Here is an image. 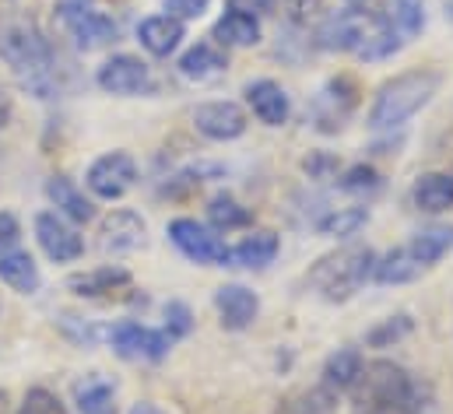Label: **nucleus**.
<instances>
[{"instance_id":"58836bf2","label":"nucleus","mask_w":453,"mask_h":414,"mask_svg":"<svg viewBox=\"0 0 453 414\" xmlns=\"http://www.w3.org/2000/svg\"><path fill=\"white\" fill-rule=\"evenodd\" d=\"M274 4H278V0H274ZM281 4H285V7L292 11V14H299V11H306V7L313 4V0H281Z\"/></svg>"},{"instance_id":"6ab92c4d","label":"nucleus","mask_w":453,"mask_h":414,"mask_svg":"<svg viewBox=\"0 0 453 414\" xmlns=\"http://www.w3.org/2000/svg\"><path fill=\"white\" fill-rule=\"evenodd\" d=\"M78 414H116V383L103 372H88L74 383Z\"/></svg>"},{"instance_id":"c9c22d12","label":"nucleus","mask_w":453,"mask_h":414,"mask_svg":"<svg viewBox=\"0 0 453 414\" xmlns=\"http://www.w3.org/2000/svg\"><path fill=\"white\" fill-rule=\"evenodd\" d=\"M18 239H21V225H18V218H14L11 211H0V253L14 249Z\"/></svg>"},{"instance_id":"a878e982","label":"nucleus","mask_w":453,"mask_h":414,"mask_svg":"<svg viewBox=\"0 0 453 414\" xmlns=\"http://www.w3.org/2000/svg\"><path fill=\"white\" fill-rule=\"evenodd\" d=\"M358 369H362V355L355 348H338L324 365V390L327 394H344L355 383Z\"/></svg>"},{"instance_id":"4c0bfd02","label":"nucleus","mask_w":453,"mask_h":414,"mask_svg":"<svg viewBox=\"0 0 453 414\" xmlns=\"http://www.w3.org/2000/svg\"><path fill=\"white\" fill-rule=\"evenodd\" d=\"M127 414H165V411H162L158 404H151V401H141V404H134Z\"/></svg>"},{"instance_id":"ea45409f","label":"nucleus","mask_w":453,"mask_h":414,"mask_svg":"<svg viewBox=\"0 0 453 414\" xmlns=\"http://www.w3.org/2000/svg\"><path fill=\"white\" fill-rule=\"evenodd\" d=\"M7 116H11V103H7V96L0 92V126L7 123Z\"/></svg>"},{"instance_id":"9d476101","label":"nucleus","mask_w":453,"mask_h":414,"mask_svg":"<svg viewBox=\"0 0 453 414\" xmlns=\"http://www.w3.org/2000/svg\"><path fill=\"white\" fill-rule=\"evenodd\" d=\"M96 81H99V88L110 92V96H141V92L151 88V71H148L144 60H137V57H130V53H116V57H110V60L99 67Z\"/></svg>"},{"instance_id":"4468645a","label":"nucleus","mask_w":453,"mask_h":414,"mask_svg":"<svg viewBox=\"0 0 453 414\" xmlns=\"http://www.w3.org/2000/svg\"><path fill=\"white\" fill-rule=\"evenodd\" d=\"M137 39L151 57H173L180 50V42L187 39V28L173 14H151L137 25Z\"/></svg>"},{"instance_id":"b1692460","label":"nucleus","mask_w":453,"mask_h":414,"mask_svg":"<svg viewBox=\"0 0 453 414\" xmlns=\"http://www.w3.org/2000/svg\"><path fill=\"white\" fill-rule=\"evenodd\" d=\"M215 42L219 46H253L260 42V21L257 14H246V11H232L215 21Z\"/></svg>"},{"instance_id":"79ce46f5","label":"nucleus","mask_w":453,"mask_h":414,"mask_svg":"<svg viewBox=\"0 0 453 414\" xmlns=\"http://www.w3.org/2000/svg\"><path fill=\"white\" fill-rule=\"evenodd\" d=\"M0 411H4V394H0Z\"/></svg>"},{"instance_id":"cd10ccee","label":"nucleus","mask_w":453,"mask_h":414,"mask_svg":"<svg viewBox=\"0 0 453 414\" xmlns=\"http://www.w3.org/2000/svg\"><path fill=\"white\" fill-rule=\"evenodd\" d=\"M390 21V28L401 35V39H411L422 32L426 25V11H422V0H390V11L383 14Z\"/></svg>"},{"instance_id":"ddd939ff","label":"nucleus","mask_w":453,"mask_h":414,"mask_svg":"<svg viewBox=\"0 0 453 414\" xmlns=\"http://www.w3.org/2000/svg\"><path fill=\"white\" fill-rule=\"evenodd\" d=\"M194 126L211 141H235L246 134V112L235 103H204L194 109Z\"/></svg>"},{"instance_id":"bb28decb","label":"nucleus","mask_w":453,"mask_h":414,"mask_svg":"<svg viewBox=\"0 0 453 414\" xmlns=\"http://www.w3.org/2000/svg\"><path fill=\"white\" fill-rule=\"evenodd\" d=\"M408 249L415 253V260H418L422 267H433L436 260H443V257L453 249V228L450 225L426 228V232H418V235L408 242Z\"/></svg>"},{"instance_id":"20e7f679","label":"nucleus","mask_w":453,"mask_h":414,"mask_svg":"<svg viewBox=\"0 0 453 414\" xmlns=\"http://www.w3.org/2000/svg\"><path fill=\"white\" fill-rule=\"evenodd\" d=\"M440 92V74L436 71H404L390 81H383L369 105V126L372 130H397L404 126L418 109L433 103Z\"/></svg>"},{"instance_id":"4be33fe9","label":"nucleus","mask_w":453,"mask_h":414,"mask_svg":"<svg viewBox=\"0 0 453 414\" xmlns=\"http://www.w3.org/2000/svg\"><path fill=\"white\" fill-rule=\"evenodd\" d=\"M0 281H4L11 292H21V295L39 292V285H42L35 260H32L28 253H21V249L0 253Z\"/></svg>"},{"instance_id":"393cba45","label":"nucleus","mask_w":453,"mask_h":414,"mask_svg":"<svg viewBox=\"0 0 453 414\" xmlns=\"http://www.w3.org/2000/svg\"><path fill=\"white\" fill-rule=\"evenodd\" d=\"M127 285H130V274L123 267H99V271H88V274H74L67 281V288L74 295H85V299L113 295L116 288H127Z\"/></svg>"},{"instance_id":"412c9836","label":"nucleus","mask_w":453,"mask_h":414,"mask_svg":"<svg viewBox=\"0 0 453 414\" xmlns=\"http://www.w3.org/2000/svg\"><path fill=\"white\" fill-rule=\"evenodd\" d=\"M411 201L426 214H440L453 207V172H426L411 187Z\"/></svg>"},{"instance_id":"473e14b6","label":"nucleus","mask_w":453,"mask_h":414,"mask_svg":"<svg viewBox=\"0 0 453 414\" xmlns=\"http://www.w3.org/2000/svg\"><path fill=\"white\" fill-rule=\"evenodd\" d=\"M18 414H67V411H64V404H60L50 390L35 387V390L25 394V404H21V411Z\"/></svg>"},{"instance_id":"a211bd4d","label":"nucleus","mask_w":453,"mask_h":414,"mask_svg":"<svg viewBox=\"0 0 453 414\" xmlns=\"http://www.w3.org/2000/svg\"><path fill=\"white\" fill-rule=\"evenodd\" d=\"M226 67H228L226 53H222L215 42H197V46H190V50L180 57V74H183L187 81H197V85L222 78Z\"/></svg>"},{"instance_id":"c756f323","label":"nucleus","mask_w":453,"mask_h":414,"mask_svg":"<svg viewBox=\"0 0 453 414\" xmlns=\"http://www.w3.org/2000/svg\"><path fill=\"white\" fill-rule=\"evenodd\" d=\"M208 218H211V225L222 228V232H228V228H242V225L253 221V214L239 204V201H232V197H215V201L208 204Z\"/></svg>"},{"instance_id":"f03ea898","label":"nucleus","mask_w":453,"mask_h":414,"mask_svg":"<svg viewBox=\"0 0 453 414\" xmlns=\"http://www.w3.org/2000/svg\"><path fill=\"white\" fill-rule=\"evenodd\" d=\"M320 46L341 50V53H358L362 60H383L401 50V35L390 28V21L383 14L348 7L324 21Z\"/></svg>"},{"instance_id":"2f4dec72","label":"nucleus","mask_w":453,"mask_h":414,"mask_svg":"<svg viewBox=\"0 0 453 414\" xmlns=\"http://www.w3.org/2000/svg\"><path fill=\"white\" fill-rule=\"evenodd\" d=\"M411 330V316H390V319H383L380 326H372L369 330V344L372 348H387V344H394V341H401L404 334Z\"/></svg>"},{"instance_id":"e433bc0d","label":"nucleus","mask_w":453,"mask_h":414,"mask_svg":"<svg viewBox=\"0 0 453 414\" xmlns=\"http://www.w3.org/2000/svg\"><path fill=\"white\" fill-rule=\"evenodd\" d=\"M232 11H246V14H257V11H271L274 0H228Z\"/></svg>"},{"instance_id":"aec40b11","label":"nucleus","mask_w":453,"mask_h":414,"mask_svg":"<svg viewBox=\"0 0 453 414\" xmlns=\"http://www.w3.org/2000/svg\"><path fill=\"white\" fill-rule=\"evenodd\" d=\"M426 271H429V267H422L408 246H397V249H390L387 257H376L372 281H380V285H408V281L422 278Z\"/></svg>"},{"instance_id":"7ed1b4c3","label":"nucleus","mask_w":453,"mask_h":414,"mask_svg":"<svg viewBox=\"0 0 453 414\" xmlns=\"http://www.w3.org/2000/svg\"><path fill=\"white\" fill-rule=\"evenodd\" d=\"M0 57L11 64V71L18 74V81L32 96L50 99L57 92L53 50H50V42L39 35V28L32 21H14V25L4 28V35H0Z\"/></svg>"},{"instance_id":"5701e85b","label":"nucleus","mask_w":453,"mask_h":414,"mask_svg":"<svg viewBox=\"0 0 453 414\" xmlns=\"http://www.w3.org/2000/svg\"><path fill=\"white\" fill-rule=\"evenodd\" d=\"M46 197L57 204V211L60 214H67L71 221H92L96 218V207H92V201L74 187V180H67V176H53L50 183H46Z\"/></svg>"},{"instance_id":"7c9ffc66","label":"nucleus","mask_w":453,"mask_h":414,"mask_svg":"<svg viewBox=\"0 0 453 414\" xmlns=\"http://www.w3.org/2000/svg\"><path fill=\"white\" fill-rule=\"evenodd\" d=\"M341 190L344 194H376L380 190V172L369 169V165H351L341 176Z\"/></svg>"},{"instance_id":"c85d7f7f","label":"nucleus","mask_w":453,"mask_h":414,"mask_svg":"<svg viewBox=\"0 0 453 414\" xmlns=\"http://www.w3.org/2000/svg\"><path fill=\"white\" fill-rule=\"evenodd\" d=\"M365 221H369L365 207H338L327 218H320V232L331 235V239H351Z\"/></svg>"},{"instance_id":"1a4fd4ad","label":"nucleus","mask_w":453,"mask_h":414,"mask_svg":"<svg viewBox=\"0 0 453 414\" xmlns=\"http://www.w3.org/2000/svg\"><path fill=\"white\" fill-rule=\"evenodd\" d=\"M88 190L99 197V201H119L134 190L137 183V162L127 155V151H110L103 158L92 162L88 169Z\"/></svg>"},{"instance_id":"2eb2a0df","label":"nucleus","mask_w":453,"mask_h":414,"mask_svg":"<svg viewBox=\"0 0 453 414\" xmlns=\"http://www.w3.org/2000/svg\"><path fill=\"white\" fill-rule=\"evenodd\" d=\"M246 103L253 109V116L267 126H281L292 112V103H288V92L271 81V78H260V81H250L246 85Z\"/></svg>"},{"instance_id":"a19ab883","label":"nucleus","mask_w":453,"mask_h":414,"mask_svg":"<svg viewBox=\"0 0 453 414\" xmlns=\"http://www.w3.org/2000/svg\"><path fill=\"white\" fill-rule=\"evenodd\" d=\"M447 18L453 21V0H447Z\"/></svg>"},{"instance_id":"72a5a7b5","label":"nucleus","mask_w":453,"mask_h":414,"mask_svg":"<svg viewBox=\"0 0 453 414\" xmlns=\"http://www.w3.org/2000/svg\"><path fill=\"white\" fill-rule=\"evenodd\" d=\"M190 326H194V319H190V310L183 303H169L165 306V334L169 337H187Z\"/></svg>"},{"instance_id":"f704fd0d","label":"nucleus","mask_w":453,"mask_h":414,"mask_svg":"<svg viewBox=\"0 0 453 414\" xmlns=\"http://www.w3.org/2000/svg\"><path fill=\"white\" fill-rule=\"evenodd\" d=\"M208 4L211 0H165V11L180 21H187V18H201L208 11Z\"/></svg>"},{"instance_id":"dca6fc26","label":"nucleus","mask_w":453,"mask_h":414,"mask_svg":"<svg viewBox=\"0 0 453 414\" xmlns=\"http://www.w3.org/2000/svg\"><path fill=\"white\" fill-rule=\"evenodd\" d=\"M215 310L226 330H246L260 312V299L246 285H222L215 292Z\"/></svg>"},{"instance_id":"f257e3e1","label":"nucleus","mask_w":453,"mask_h":414,"mask_svg":"<svg viewBox=\"0 0 453 414\" xmlns=\"http://www.w3.org/2000/svg\"><path fill=\"white\" fill-rule=\"evenodd\" d=\"M348 408L351 414H422L426 390L404 365L376 358L362 362L355 383L348 387Z\"/></svg>"},{"instance_id":"423d86ee","label":"nucleus","mask_w":453,"mask_h":414,"mask_svg":"<svg viewBox=\"0 0 453 414\" xmlns=\"http://www.w3.org/2000/svg\"><path fill=\"white\" fill-rule=\"evenodd\" d=\"M57 18L67 28V35L74 39V46L85 50V53L110 46L116 39V32H119L113 18H106L103 11H92L85 0H64V4H57Z\"/></svg>"},{"instance_id":"f3484780","label":"nucleus","mask_w":453,"mask_h":414,"mask_svg":"<svg viewBox=\"0 0 453 414\" xmlns=\"http://www.w3.org/2000/svg\"><path fill=\"white\" fill-rule=\"evenodd\" d=\"M278 257V235L260 228V232H250L246 239H239L235 246H228V267H250V271H260L267 264H274Z\"/></svg>"},{"instance_id":"0eeeda50","label":"nucleus","mask_w":453,"mask_h":414,"mask_svg":"<svg viewBox=\"0 0 453 414\" xmlns=\"http://www.w3.org/2000/svg\"><path fill=\"white\" fill-rule=\"evenodd\" d=\"M169 239L194 264H204V267L228 264V246L219 239L215 228L201 225L197 218H176V221H169Z\"/></svg>"},{"instance_id":"9b49d317","label":"nucleus","mask_w":453,"mask_h":414,"mask_svg":"<svg viewBox=\"0 0 453 414\" xmlns=\"http://www.w3.org/2000/svg\"><path fill=\"white\" fill-rule=\"evenodd\" d=\"M144 218L134 214V211H110L99 225V249L106 257H123V253H134L144 246Z\"/></svg>"},{"instance_id":"39448f33","label":"nucleus","mask_w":453,"mask_h":414,"mask_svg":"<svg viewBox=\"0 0 453 414\" xmlns=\"http://www.w3.org/2000/svg\"><path fill=\"white\" fill-rule=\"evenodd\" d=\"M376 253L369 246H344L338 253H327L310 271V285L327 303H348L355 292H362L365 281H372Z\"/></svg>"},{"instance_id":"f8f14e48","label":"nucleus","mask_w":453,"mask_h":414,"mask_svg":"<svg viewBox=\"0 0 453 414\" xmlns=\"http://www.w3.org/2000/svg\"><path fill=\"white\" fill-rule=\"evenodd\" d=\"M35 239H39L42 253L50 260H57V264H71V260H78L85 253V239L60 214H50V211H42L35 218Z\"/></svg>"},{"instance_id":"6e6552de","label":"nucleus","mask_w":453,"mask_h":414,"mask_svg":"<svg viewBox=\"0 0 453 414\" xmlns=\"http://www.w3.org/2000/svg\"><path fill=\"white\" fill-rule=\"evenodd\" d=\"M110 344L127 362H158V358H165L173 337L165 330H151V326H141L134 319H123L110 330Z\"/></svg>"}]
</instances>
